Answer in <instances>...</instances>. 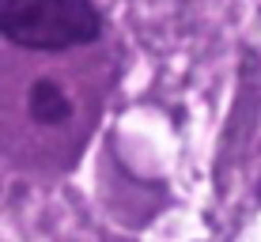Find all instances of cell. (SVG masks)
<instances>
[{
    "instance_id": "6da1fadb",
    "label": "cell",
    "mask_w": 261,
    "mask_h": 242,
    "mask_svg": "<svg viewBox=\"0 0 261 242\" xmlns=\"http://www.w3.org/2000/svg\"><path fill=\"white\" fill-rule=\"evenodd\" d=\"M102 15L91 0H0V38L23 49L61 53L98 38Z\"/></svg>"
},
{
    "instance_id": "7a4b0ae2",
    "label": "cell",
    "mask_w": 261,
    "mask_h": 242,
    "mask_svg": "<svg viewBox=\"0 0 261 242\" xmlns=\"http://www.w3.org/2000/svg\"><path fill=\"white\" fill-rule=\"evenodd\" d=\"M27 110H31L34 121L57 125V121H68L72 102H68V95L61 91L57 84H49V79H38V84L31 87V95H27Z\"/></svg>"
}]
</instances>
